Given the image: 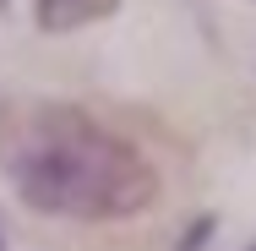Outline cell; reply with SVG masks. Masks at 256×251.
I'll return each mask as SVG.
<instances>
[{"label":"cell","instance_id":"3","mask_svg":"<svg viewBox=\"0 0 256 251\" xmlns=\"http://www.w3.org/2000/svg\"><path fill=\"white\" fill-rule=\"evenodd\" d=\"M0 251H6V240H0Z\"/></svg>","mask_w":256,"mask_h":251},{"label":"cell","instance_id":"1","mask_svg":"<svg viewBox=\"0 0 256 251\" xmlns=\"http://www.w3.org/2000/svg\"><path fill=\"white\" fill-rule=\"evenodd\" d=\"M0 169L28 207L54 218H131L158 197V169L142 148L60 99L0 104Z\"/></svg>","mask_w":256,"mask_h":251},{"label":"cell","instance_id":"2","mask_svg":"<svg viewBox=\"0 0 256 251\" xmlns=\"http://www.w3.org/2000/svg\"><path fill=\"white\" fill-rule=\"evenodd\" d=\"M120 0H38V28L44 33H71V28H88V22H104Z\"/></svg>","mask_w":256,"mask_h":251}]
</instances>
